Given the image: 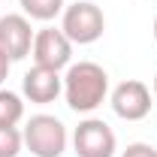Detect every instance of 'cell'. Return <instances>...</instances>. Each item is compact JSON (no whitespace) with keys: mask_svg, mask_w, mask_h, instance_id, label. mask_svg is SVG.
Wrapping results in <instances>:
<instances>
[{"mask_svg":"<svg viewBox=\"0 0 157 157\" xmlns=\"http://www.w3.org/2000/svg\"><path fill=\"white\" fill-rule=\"evenodd\" d=\"M63 97L67 106L78 115H91L109 97V73L94 60L70 63L63 73Z\"/></svg>","mask_w":157,"mask_h":157,"instance_id":"1","label":"cell"},{"mask_svg":"<svg viewBox=\"0 0 157 157\" xmlns=\"http://www.w3.org/2000/svg\"><path fill=\"white\" fill-rule=\"evenodd\" d=\"M60 30L73 45H91L103 36L106 30V15L97 3L91 0H76L70 6H63L60 12Z\"/></svg>","mask_w":157,"mask_h":157,"instance_id":"2","label":"cell"},{"mask_svg":"<svg viewBox=\"0 0 157 157\" xmlns=\"http://www.w3.org/2000/svg\"><path fill=\"white\" fill-rule=\"evenodd\" d=\"M21 136H24V145L33 157H60L67 151V142H70L63 121L55 115H45V112L30 118L24 124Z\"/></svg>","mask_w":157,"mask_h":157,"instance_id":"3","label":"cell"},{"mask_svg":"<svg viewBox=\"0 0 157 157\" xmlns=\"http://www.w3.org/2000/svg\"><path fill=\"white\" fill-rule=\"evenodd\" d=\"M73 148H76V157H115V130L103 118H85L73 130Z\"/></svg>","mask_w":157,"mask_h":157,"instance_id":"4","label":"cell"},{"mask_svg":"<svg viewBox=\"0 0 157 157\" xmlns=\"http://www.w3.org/2000/svg\"><path fill=\"white\" fill-rule=\"evenodd\" d=\"M33 63L36 67H48V70H67L73 63V42L67 39V33L60 27H42L33 36Z\"/></svg>","mask_w":157,"mask_h":157,"instance_id":"5","label":"cell"},{"mask_svg":"<svg viewBox=\"0 0 157 157\" xmlns=\"http://www.w3.org/2000/svg\"><path fill=\"white\" fill-rule=\"evenodd\" d=\"M151 91L145 82L139 78H127L112 91V109L121 121H142L151 112Z\"/></svg>","mask_w":157,"mask_h":157,"instance_id":"6","label":"cell"},{"mask_svg":"<svg viewBox=\"0 0 157 157\" xmlns=\"http://www.w3.org/2000/svg\"><path fill=\"white\" fill-rule=\"evenodd\" d=\"M33 36H36V30L30 27V18H27V15L9 12V15L0 18V48L12 60H21V58L30 55Z\"/></svg>","mask_w":157,"mask_h":157,"instance_id":"7","label":"cell"},{"mask_svg":"<svg viewBox=\"0 0 157 157\" xmlns=\"http://www.w3.org/2000/svg\"><path fill=\"white\" fill-rule=\"evenodd\" d=\"M21 91H24V97L30 103L48 106V103H55L63 94V76L58 70H48V67H36L33 63L24 73V78H21Z\"/></svg>","mask_w":157,"mask_h":157,"instance_id":"8","label":"cell"},{"mask_svg":"<svg viewBox=\"0 0 157 157\" xmlns=\"http://www.w3.org/2000/svg\"><path fill=\"white\" fill-rule=\"evenodd\" d=\"M18 6L30 21H52L63 12L67 0H18Z\"/></svg>","mask_w":157,"mask_h":157,"instance_id":"9","label":"cell"},{"mask_svg":"<svg viewBox=\"0 0 157 157\" xmlns=\"http://www.w3.org/2000/svg\"><path fill=\"white\" fill-rule=\"evenodd\" d=\"M24 118V103L15 91L0 88V127H15Z\"/></svg>","mask_w":157,"mask_h":157,"instance_id":"10","label":"cell"},{"mask_svg":"<svg viewBox=\"0 0 157 157\" xmlns=\"http://www.w3.org/2000/svg\"><path fill=\"white\" fill-rule=\"evenodd\" d=\"M24 136L18 127H0V157H18Z\"/></svg>","mask_w":157,"mask_h":157,"instance_id":"11","label":"cell"},{"mask_svg":"<svg viewBox=\"0 0 157 157\" xmlns=\"http://www.w3.org/2000/svg\"><path fill=\"white\" fill-rule=\"evenodd\" d=\"M121 157H157V148H151L148 142H130L121 151Z\"/></svg>","mask_w":157,"mask_h":157,"instance_id":"12","label":"cell"},{"mask_svg":"<svg viewBox=\"0 0 157 157\" xmlns=\"http://www.w3.org/2000/svg\"><path fill=\"white\" fill-rule=\"evenodd\" d=\"M9 70H12V58H9V55L0 48V85L9 78Z\"/></svg>","mask_w":157,"mask_h":157,"instance_id":"13","label":"cell"},{"mask_svg":"<svg viewBox=\"0 0 157 157\" xmlns=\"http://www.w3.org/2000/svg\"><path fill=\"white\" fill-rule=\"evenodd\" d=\"M151 33H154V42H157V15H154V24H151Z\"/></svg>","mask_w":157,"mask_h":157,"instance_id":"14","label":"cell"},{"mask_svg":"<svg viewBox=\"0 0 157 157\" xmlns=\"http://www.w3.org/2000/svg\"><path fill=\"white\" fill-rule=\"evenodd\" d=\"M154 97H157V76H154Z\"/></svg>","mask_w":157,"mask_h":157,"instance_id":"15","label":"cell"}]
</instances>
